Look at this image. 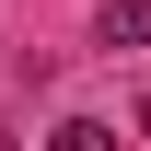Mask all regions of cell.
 I'll return each instance as SVG.
<instances>
[{
  "instance_id": "cell-3",
  "label": "cell",
  "mask_w": 151,
  "mask_h": 151,
  "mask_svg": "<svg viewBox=\"0 0 151 151\" xmlns=\"http://www.w3.org/2000/svg\"><path fill=\"white\" fill-rule=\"evenodd\" d=\"M139 128H151V105H139Z\"/></svg>"
},
{
  "instance_id": "cell-1",
  "label": "cell",
  "mask_w": 151,
  "mask_h": 151,
  "mask_svg": "<svg viewBox=\"0 0 151 151\" xmlns=\"http://www.w3.org/2000/svg\"><path fill=\"white\" fill-rule=\"evenodd\" d=\"M93 35H105V47H151V0H105Z\"/></svg>"
},
{
  "instance_id": "cell-2",
  "label": "cell",
  "mask_w": 151,
  "mask_h": 151,
  "mask_svg": "<svg viewBox=\"0 0 151 151\" xmlns=\"http://www.w3.org/2000/svg\"><path fill=\"white\" fill-rule=\"evenodd\" d=\"M47 151H116V128H105V116H58V128H47Z\"/></svg>"
}]
</instances>
